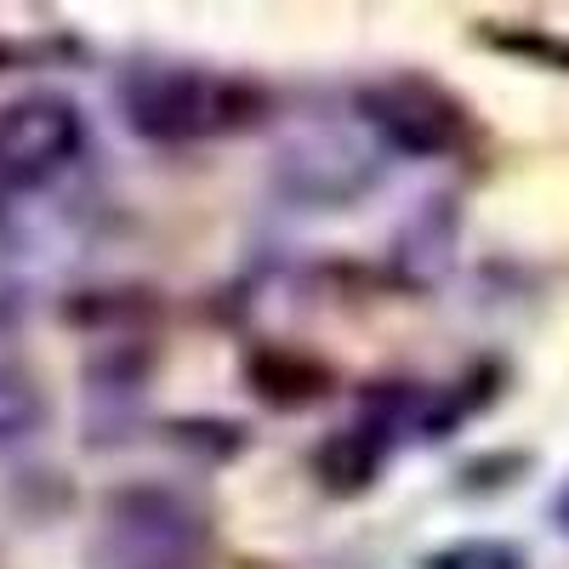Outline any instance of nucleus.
<instances>
[{"mask_svg": "<svg viewBox=\"0 0 569 569\" xmlns=\"http://www.w3.org/2000/svg\"><path fill=\"white\" fill-rule=\"evenodd\" d=\"M91 569H211V518L166 490L131 485L103 501V525L86 547Z\"/></svg>", "mask_w": 569, "mask_h": 569, "instance_id": "1", "label": "nucleus"}, {"mask_svg": "<svg viewBox=\"0 0 569 569\" xmlns=\"http://www.w3.org/2000/svg\"><path fill=\"white\" fill-rule=\"evenodd\" d=\"M257 91L240 80H222L206 69H149L126 80V120L137 137L154 142H194L233 131L257 114Z\"/></svg>", "mask_w": 569, "mask_h": 569, "instance_id": "2", "label": "nucleus"}, {"mask_svg": "<svg viewBox=\"0 0 569 569\" xmlns=\"http://www.w3.org/2000/svg\"><path fill=\"white\" fill-rule=\"evenodd\" d=\"M86 142L80 109L58 91H34L0 109V194L52 182Z\"/></svg>", "mask_w": 569, "mask_h": 569, "instance_id": "3", "label": "nucleus"}, {"mask_svg": "<svg viewBox=\"0 0 569 569\" xmlns=\"http://www.w3.org/2000/svg\"><path fill=\"white\" fill-rule=\"evenodd\" d=\"M359 114L388 137V149L416 154V160L450 154L467 137V109L445 86L421 80V74H399V80H382V86L359 91Z\"/></svg>", "mask_w": 569, "mask_h": 569, "instance_id": "4", "label": "nucleus"}, {"mask_svg": "<svg viewBox=\"0 0 569 569\" xmlns=\"http://www.w3.org/2000/svg\"><path fill=\"white\" fill-rule=\"evenodd\" d=\"M382 456H388V427H342L319 445V472L330 490H365L376 472H382Z\"/></svg>", "mask_w": 569, "mask_h": 569, "instance_id": "5", "label": "nucleus"}, {"mask_svg": "<svg viewBox=\"0 0 569 569\" xmlns=\"http://www.w3.org/2000/svg\"><path fill=\"white\" fill-rule=\"evenodd\" d=\"M251 388L268 405H308L330 388V370L313 365V359H297V353H257L251 359Z\"/></svg>", "mask_w": 569, "mask_h": 569, "instance_id": "6", "label": "nucleus"}, {"mask_svg": "<svg viewBox=\"0 0 569 569\" xmlns=\"http://www.w3.org/2000/svg\"><path fill=\"white\" fill-rule=\"evenodd\" d=\"M46 427V393L23 365H0V450L29 445Z\"/></svg>", "mask_w": 569, "mask_h": 569, "instance_id": "7", "label": "nucleus"}, {"mask_svg": "<svg viewBox=\"0 0 569 569\" xmlns=\"http://www.w3.org/2000/svg\"><path fill=\"white\" fill-rule=\"evenodd\" d=\"M558 525H563V530H569V490H563V496H558Z\"/></svg>", "mask_w": 569, "mask_h": 569, "instance_id": "8", "label": "nucleus"}]
</instances>
